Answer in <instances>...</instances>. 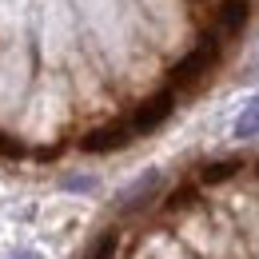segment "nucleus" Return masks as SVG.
Wrapping results in <instances>:
<instances>
[{"label": "nucleus", "mask_w": 259, "mask_h": 259, "mask_svg": "<svg viewBox=\"0 0 259 259\" xmlns=\"http://www.w3.org/2000/svg\"><path fill=\"white\" fill-rule=\"evenodd\" d=\"M239 171H243V160H239V156H224V160L199 163V180H203V184H224V180L239 176Z\"/></svg>", "instance_id": "423d86ee"}, {"label": "nucleus", "mask_w": 259, "mask_h": 259, "mask_svg": "<svg viewBox=\"0 0 259 259\" xmlns=\"http://www.w3.org/2000/svg\"><path fill=\"white\" fill-rule=\"evenodd\" d=\"M160 188H163V176L160 171H148V176H140L136 184H128L124 192L116 195V207H120V211H140V207H148V203L156 199Z\"/></svg>", "instance_id": "20e7f679"}, {"label": "nucleus", "mask_w": 259, "mask_h": 259, "mask_svg": "<svg viewBox=\"0 0 259 259\" xmlns=\"http://www.w3.org/2000/svg\"><path fill=\"white\" fill-rule=\"evenodd\" d=\"M188 207H199V188L195 184H176L163 195V211H188Z\"/></svg>", "instance_id": "0eeeda50"}, {"label": "nucleus", "mask_w": 259, "mask_h": 259, "mask_svg": "<svg viewBox=\"0 0 259 259\" xmlns=\"http://www.w3.org/2000/svg\"><path fill=\"white\" fill-rule=\"evenodd\" d=\"M20 156H28V152H24V144L0 132V160H20Z\"/></svg>", "instance_id": "9d476101"}, {"label": "nucleus", "mask_w": 259, "mask_h": 259, "mask_svg": "<svg viewBox=\"0 0 259 259\" xmlns=\"http://www.w3.org/2000/svg\"><path fill=\"white\" fill-rule=\"evenodd\" d=\"M8 259H40V255H32V251H16V255H8Z\"/></svg>", "instance_id": "ddd939ff"}, {"label": "nucleus", "mask_w": 259, "mask_h": 259, "mask_svg": "<svg viewBox=\"0 0 259 259\" xmlns=\"http://www.w3.org/2000/svg\"><path fill=\"white\" fill-rule=\"evenodd\" d=\"M116 247H120V231H104V235L96 239V247L88 251V259H112Z\"/></svg>", "instance_id": "1a4fd4ad"}, {"label": "nucleus", "mask_w": 259, "mask_h": 259, "mask_svg": "<svg viewBox=\"0 0 259 259\" xmlns=\"http://www.w3.org/2000/svg\"><path fill=\"white\" fill-rule=\"evenodd\" d=\"M259 136V96L239 112V120H235V140H255Z\"/></svg>", "instance_id": "6e6552de"}, {"label": "nucleus", "mask_w": 259, "mask_h": 259, "mask_svg": "<svg viewBox=\"0 0 259 259\" xmlns=\"http://www.w3.org/2000/svg\"><path fill=\"white\" fill-rule=\"evenodd\" d=\"M68 192H96V180H64Z\"/></svg>", "instance_id": "9b49d317"}, {"label": "nucleus", "mask_w": 259, "mask_h": 259, "mask_svg": "<svg viewBox=\"0 0 259 259\" xmlns=\"http://www.w3.org/2000/svg\"><path fill=\"white\" fill-rule=\"evenodd\" d=\"M176 112V88H160L152 100H144L136 112L128 116V124L136 136H148V132H156L160 124H167V116Z\"/></svg>", "instance_id": "f03ea898"}, {"label": "nucleus", "mask_w": 259, "mask_h": 259, "mask_svg": "<svg viewBox=\"0 0 259 259\" xmlns=\"http://www.w3.org/2000/svg\"><path fill=\"white\" fill-rule=\"evenodd\" d=\"M220 56H224L220 36H215V32H203L192 52H188L184 60H176V68H171V88H192V84H199L211 68L220 64Z\"/></svg>", "instance_id": "f257e3e1"}, {"label": "nucleus", "mask_w": 259, "mask_h": 259, "mask_svg": "<svg viewBox=\"0 0 259 259\" xmlns=\"http://www.w3.org/2000/svg\"><path fill=\"white\" fill-rule=\"evenodd\" d=\"M247 16H251V0H220L215 8V24L224 36H239L247 28Z\"/></svg>", "instance_id": "39448f33"}, {"label": "nucleus", "mask_w": 259, "mask_h": 259, "mask_svg": "<svg viewBox=\"0 0 259 259\" xmlns=\"http://www.w3.org/2000/svg\"><path fill=\"white\" fill-rule=\"evenodd\" d=\"M136 140V132H132L128 120H116V124H104V128H92L88 136H80V152H88V156H104V152H116V148H124Z\"/></svg>", "instance_id": "7ed1b4c3"}, {"label": "nucleus", "mask_w": 259, "mask_h": 259, "mask_svg": "<svg viewBox=\"0 0 259 259\" xmlns=\"http://www.w3.org/2000/svg\"><path fill=\"white\" fill-rule=\"evenodd\" d=\"M255 176H259V160H255Z\"/></svg>", "instance_id": "4468645a"}, {"label": "nucleus", "mask_w": 259, "mask_h": 259, "mask_svg": "<svg viewBox=\"0 0 259 259\" xmlns=\"http://www.w3.org/2000/svg\"><path fill=\"white\" fill-rule=\"evenodd\" d=\"M60 156V148H36L32 152V160H56Z\"/></svg>", "instance_id": "f8f14e48"}]
</instances>
